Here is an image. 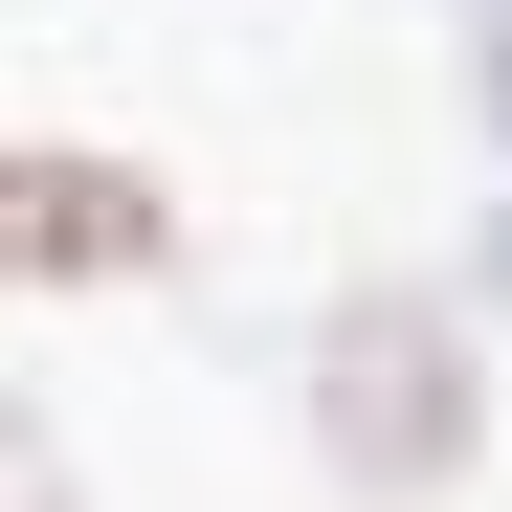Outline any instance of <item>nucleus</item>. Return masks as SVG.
<instances>
[{
  "label": "nucleus",
  "instance_id": "nucleus-1",
  "mask_svg": "<svg viewBox=\"0 0 512 512\" xmlns=\"http://www.w3.org/2000/svg\"><path fill=\"white\" fill-rule=\"evenodd\" d=\"M312 446H334V490H468V446H490V357H468V312L446 290H334L312 312Z\"/></svg>",
  "mask_w": 512,
  "mask_h": 512
},
{
  "label": "nucleus",
  "instance_id": "nucleus-2",
  "mask_svg": "<svg viewBox=\"0 0 512 512\" xmlns=\"http://www.w3.org/2000/svg\"><path fill=\"white\" fill-rule=\"evenodd\" d=\"M179 268V201L90 134H0V290H156Z\"/></svg>",
  "mask_w": 512,
  "mask_h": 512
},
{
  "label": "nucleus",
  "instance_id": "nucleus-3",
  "mask_svg": "<svg viewBox=\"0 0 512 512\" xmlns=\"http://www.w3.org/2000/svg\"><path fill=\"white\" fill-rule=\"evenodd\" d=\"M490 312H512V223H490Z\"/></svg>",
  "mask_w": 512,
  "mask_h": 512
}]
</instances>
